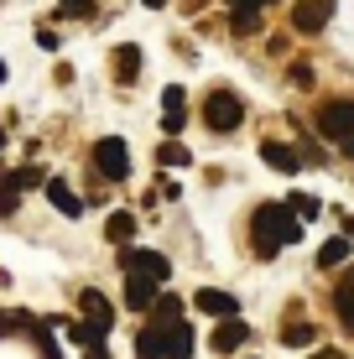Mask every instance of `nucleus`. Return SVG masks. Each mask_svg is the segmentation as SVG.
Segmentation results:
<instances>
[{
	"instance_id": "f257e3e1",
	"label": "nucleus",
	"mask_w": 354,
	"mask_h": 359,
	"mask_svg": "<svg viewBox=\"0 0 354 359\" xmlns=\"http://www.w3.org/2000/svg\"><path fill=\"white\" fill-rule=\"evenodd\" d=\"M250 234H255V250H261V255H276L282 245L302 240V219L292 214L287 203H261L255 219H250Z\"/></svg>"
},
{
	"instance_id": "f03ea898",
	"label": "nucleus",
	"mask_w": 354,
	"mask_h": 359,
	"mask_svg": "<svg viewBox=\"0 0 354 359\" xmlns=\"http://www.w3.org/2000/svg\"><path fill=\"white\" fill-rule=\"evenodd\" d=\"M203 120H209V130H235L240 120H245V109H240V99L229 94V89H214L209 99H203Z\"/></svg>"
},
{
	"instance_id": "7ed1b4c3",
	"label": "nucleus",
	"mask_w": 354,
	"mask_h": 359,
	"mask_svg": "<svg viewBox=\"0 0 354 359\" xmlns=\"http://www.w3.org/2000/svg\"><path fill=\"white\" fill-rule=\"evenodd\" d=\"M318 135H328V141H349V135H354V99H328L323 115H318Z\"/></svg>"
},
{
	"instance_id": "20e7f679",
	"label": "nucleus",
	"mask_w": 354,
	"mask_h": 359,
	"mask_svg": "<svg viewBox=\"0 0 354 359\" xmlns=\"http://www.w3.org/2000/svg\"><path fill=\"white\" fill-rule=\"evenodd\" d=\"M94 167L104 172V177H125L130 172V151H125V141L120 135H104V141H94Z\"/></svg>"
},
{
	"instance_id": "39448f33",
	"label": "nucleus",
	"mask_w": 354,
	"mask_h": 359,
	"mask_svg": "<svg viewBox=\"0 0 354 359\" xmlns=\"http://www.w3.org/2000/svg\"><path fill=\"white\" fill-rule=\"evenodd\" d=\"M125 276H146L162 287L167 276H172V261H167L162 250H125Z\"/></svg>"
},
{
	"instance_id": "423d86ee",
	"label": "nucleus",
	"mask_w": 354,
	"mask_h": 359,
	"mask_svg": "<svg viewBox=\"0 0 354 359\" xmlns=\"http://www.w3.org/2000/svg\"><path fill=\"white\" fill-rule=\"evenodd\" d=\"M32 182H42V172H36V167H27V172H0V214H16L21 193H27Z\"/></svg>"
},
{
	"instance_id": "0eeeda50",
	"label": "nucleus",
	"mask_w": 354,
	"mask_h": 359,
	"mask_svg": "<svg viewBox=\"0 0 354 359\" xmlns=\"http://www.w3.org/2000/svg\"><path fill=\"white\" fill-rule=\"evenodd\" d=\"M328 16H334V0H297V6H292V27L297 32H323L328 27Z\"/></svg>"
},
{
	"instance_id": "6e6552de",
	"label": "nucleus",
	"mask_w": 354,
	"mask_h": 359,
	"mask_svg": "<svg viewBox=\"0 0 354 359\" xmlns=\"http://www.w3.org/2000/svg\"><path fill=\"white\" fill-rule=\"evenodd\" d=\"M193 307L198 313H209V318H240V302L229 292H219V287H203L198 297H193Z\"/></svg>"
},
{
	"instance_id": "1a4fd4ad",
	"label": "nucleus",
	"mask_w": 354,
	"mask_h": 359,
	"mask_svg": "<svg viewBox=\"0 0 354 359\" xmlns=\"http://www.w3.org/2000/svg\"><path fill=\"white\" fill-rule=\"evenodd\" d=\"M156 297H162L156 281H146V276H130V281H125V307H136V313H146Z\"/></svg>"
},
{
	"instance_id": "9d476101",
	"label": "nucleus",
	"mask_w": 354,
	"mask_h": 359,
	"mask_svg": "<svg viewBox=\"0 0 354 359\" xmlns=\"http://www.w3.org/2000/svg\"><path fill=\"white\" fill-rule=\"evenodd\" d=\"M136 359H167V328H162V323L141 328V339H136Z\"/></svg>"
},
{
	"instance_id": "9b49d317",
	"label": "nucleus",
	"mask_w": 354,
	"mask_h": 359,
	"mask_svg": "<svg viewBox=\"0 0 354 359\" xmlns=\"http://www.w3.org/2000/svg\"><path fill=\"white\" fill-rule=\"evenodd\" d=\"M47 198H53V208H57V214H68V219H79V214H83V198H73V188H68L63 177L47 182Z\"/></svg>"
},
{
	"instance_id": "f8f14e48",
	"label": "nucleus",
	"mask_w": 354,
	"mask_h": 359,
	"mask_svg": "<svg viewBox=\"0 0 354 359\" xmlns=\"http://www.w3.org/2000/svg\"><path fill=\"white\" fill-rule=\"evenodd\" d=\"M182 104H188V94H182L177 83H172V89L162 94V109H167L162 126H167V135H177V130H182V120H188V115H182Z\"/></svg>"
},
{
	"instance_id": "ddd939ff",
	"label": "nucleus",
	"mask_w": 354,
	"mask_h": 359,
	"mask_svg": "<svg viewBox=\"0 0 354 359\" xmlns=\"http://www.w3.org/2000/svg\"><path fill=\"white\" fill-rule=\"evenodd\" d=\"M162 328H167V359H188L193 354V328L177 323V318H172V323H162Z\"/></svg>"
},
{
	"instance_id": "4468645a",
	"label": "nucleus",
	"mask_w": 354,
	"mask_h": 359,
	"mask_svg": "<svg viewBox=\"0 0 354 359\" xmlns=\"http://www.w3.org/2000/svg\"><path fill=\"white\" fill-rule=\"evenodd\" d=\"M245 333H250L245 323H235V318H224V323L214 328V349H219V354H235L240 344H245Z\"/></svg>"
},
{
	"instance_id": "2eb2a0df",
	"label": "nucleus",
	"mask_w": 354,
	"mask_h": 359,
	"mask_svg": "<svg viewBox=\"0 0 354 359\" xmlns=\"http://www.w3.org/2000/svg\"><path fill=\"white\" fill-rule=\"evenodd\" d=\"M261 156H266V167H276V172H297L302 167V156L292 151V146H282V141H266Z\"/></svg>"
},
{
	"instance_id": "dca6fc26",
	"label": "nucleus",
	"mask_w": 354,
	"mask_h": 359,
	"mask_svg": "<svg viewBox=\"0 0 354 359\" xmlns=\"http://www.w3.org/2000/svg\"><path fill=\"white\" fill-rule=\"evenodd\" d=\"M136 73H141V47H120V53H115V79L120 83H136Z\"/></svg>"
},
{
	"instance_id": "f3484780",
	"label": "nucleus",
	"mask_w": 354,
	"mask_h": 359,
	"mask_svg": "<svg viewBox=\"0 0 354 359\" xmlns=\"http://www.w3.org/2000/svg\"><path fill=\"white\" fill-rule=\"evenodd\" d=\"M79 302H83V313H89V323H100V328H109V323H115V313H109V302H104L100 292H83Z\"/></svg>"
},
{
	"instance_id": "a211bd4d",
	"label": "nucleus",
	"mask_w": 354,
	"mask_h": 359,
	"mask_svg": "<svg viewBox=\"0 0 354 359\" xmlns=\"http://www.w3.org/2000/svg\"><path fill=\"white\" fill-rule=\"evenodd\" d=\"M68 333H73V344H83V349H100L109 328H100V323H68Z\"/></svg>"
},
{
	"instance_id": "6ab92c4d",
	"label": "nucleus",
	"mask_w": 354,
	"mask_h": 359,
	"mask_svg": "<svg viewBox=\"0 0 354 359\" xmlns=\"http://www.w3.org/2000/svg\"><path fill=\"white\" fill-rule=\"evenodd\" d=\"M313 339H318V328H313V323H287V328H282V344H287V349H308Z\"/></svg>"
},
{
	"instance_id": "aec40b11",
	"label": "nucleus",
	"mask_w": 354,
	"mask_h": 359,
	"mask_svg": "<svg viewBox=\"0 0 354 359\" xmlns=\"http://www.w3.org/2000/svg\"><path fill=\"white\" fill-rule=\"evenodd\" d=\"M349 245H354L349 234H344V240H328L323 250H318V266H344L349 261Z\"/></svg>"
},
{
	"instance_id": "412c9836",
	"label": "nucleus",
	"mask_w": 354,
	"mask_h": 359,
	"mask_svg": "<svg viewBox=\"0 0 354 359\" xmlns=\"http://www.w3.org/2000/svg\"><path fill=\"white\" fill-rule=\"evenodd\" d=\"M104 234H109V240H115V245H125L130 234H136V219H130V214H109V224H104Z\"/></svg>"
},
{
	"instance_id": "4be33fe9",
	"label": "nucleus",
	"mask_w": 354,
	"mask_h": 359,
	"mask_svg": "<svg viewBox=\"0 0 354 359\" xmlns=\"http://www.w3.org/2000/svg\"><path fill=\"white\" fill-rule=\"evenodd\" d=\"M334 307H339V318H344V328L354 333V292H349V287H339V297H334Z\"/></svg>"
},
{
	"instance_id": "5701e85b",
	"label": "nucleus",
	"mask_w": 354,
	"mask_h": 359,
	"mask_svg": "<svg viewBox=\"0 0 354 359\" xmlns=\"http://www.w3.org/2000/svg\"><path fill=\"white\" fill-rule=\"evenodd\" d=\"M156 162H162V167H188V151H182L177 141H167L162 151H156Z\"/></svg>"
},
{
	"instance_id": "b1692460",
	"label": "nucleus",
	"mask_w": 354,
	"mask_h": 359,
	"mask_svg": "<svg viewBox=\"0 0 354 359\" xmlns=\"http://www.w3.org/2000/svg\"><path fill=\"white\" fill-rule=\"evenodd\" d=\"M292 214H297V219H313V214H318V198H308V193H292Z\"/></svg>"
},
{
	"instance_id": "393cba45",
	"label": "nucleus",
	"mask_w": 354,
	"mask_h": 359,
	"mask_svg": "<svg viewBox=\"0 0 354 359\" xmlns=\"http://www.w3.org/2000/svg\"><path fill=\"white\" fill-rule=\"evenodd\" d=\"M63 16H94V0H57Z\"/></svg>"
},
{
	"instance_id": "a878e982",
	"label": "nucleus",
	"mask_w": 354,
	"mask_h": 359,
	"mask_svg": "<svg viewBox=\"0 0 354 359\" xmlns=\"http://www.w3.org/2000/svg\"><path fill=\"white\" fill-rule=\"evenodd\" d=\"M229 27H235L240 36H250V32H255V11H235V21H229Z\"/></svg>"
},
{
	"instance_id": "bb28decb",
	"label": "nucleus",
	"mask_w": 354,
	"mask_h": 359,
	"mask_svg": "<svg viewBox=\"0 0 354 359\" xmlns=\"http://www.w3.org/2000/svg\"><path fill=\"white\" fill-rule=\"evenodd\" d=\"M156 313L172 323V318H177V297H172V292H162V297H156Z\"/></svg>"
},
{
	"instance_id": "cd10ccee",
	"label": "nucleus",
	"mask_w": 354,
	"mask_h": 359,
	"mask_svg": "<svg viewBox=\"0 0 354 359\" xmlns=\"http://www.w3.org/2000/svg\"><path fill=\"white\" fill-rule=\"evenodd\" d=\"M318 359H349V354H339V349H318Z\"/></svg>"
},
{
	"instance_id": "c85d7f7f",
	"label": "nucleus",
	"mask_w": 354,
	"mask_h": 359,
	"mask_svg": "<svg viewBox=\"0 0 354 359\" xmlns=\"http://www.w3.org/2000/svg\"><path fill=\"white\" fill-rule=\"evenodd\" d=\"M344 156H354V135H349V141H344Z\"/></svg>"
},
{
	"instance_id": "c756f323",
	"label": "nucleus",
	"mask_w": 354,
	"mask_h": 359,
	"mask_svg": "<svg viewBox=\"0 0 354 359\" xmlns=\"http://www.w3.org/2000/svg\"><path fill=\"white\" fill-rule=\"evenodd\" d=\"M344 234H349V240H354V214H349V224H344Z\"/></svg>"
},
{
	"instance_id": "7c9ffc66",
	"label": "nucleus",
	"mask_w": 354,
	"mask_h": 359,
	"mask_svg": "<svg viewBox=\"0 0 354 359\" xmlns=\"http://www.w3.org/2000/svg\"><path fill=\"white\" fill-rule=\"evenodd\" d=\"M141 6H151V11H156V6H167V0H141Z\"/></svg>"
},
{
	"instance_id": "2f4dec72",
	"label": "nucleus",
	"mask_w": 354,
	"mask_h": 359,
	"mask_svg": "<svg viewBox=\"0 0 354 359\" xmlns=\"http://www.w3.org/2000/svg\"><path fill=\"white\" fill-rule=\"evenodd\" d=\"M344 287H349V292H354V271H349V281H344Z\"/></svg>"
},
{
	"instance_id": "473e14b6",
	"label": "nucleus",
	"mask_w": 354,
	"mask_h": 359,
	"mask_svg": "<svg viewBox=\"0 0 354 359\" xmlns=\"http://www.w3.org/2000/svg\"><path fill=\"white\" fill-rule=\"evenodd\" d=\"M0 83H6V63H0Z\"/></svg>"
},
{
	"instance_id": "72a5a7b5",
	"label": "nucleus",
	"mask_w": 354,
	"mask_h": 359,
	"mask_svg": "<svg viewBox=\"0 0 354 359\" xmlns=\"http://www.w3.org/2000/svg\"><path fill=\"white\" fill-rule=\"evenodd\" d=\"M0 141H6V130H0Z\"/></svg>"
}]
</instances>
